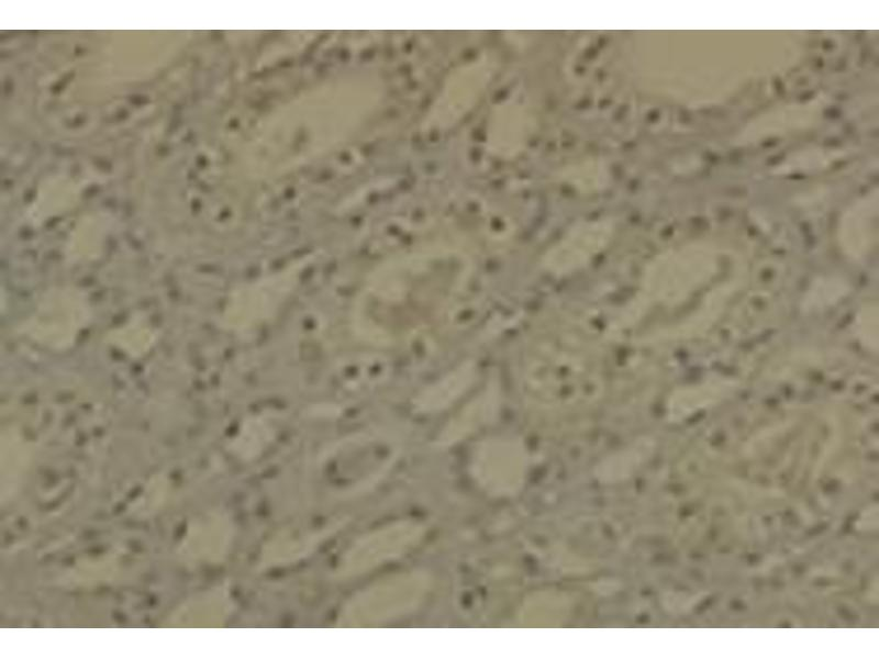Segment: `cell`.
Wrapping results in <instances>:
<instances>
[{
    "instance_id": "cell-1",
    "label": "cell",
    "mask_w": 879,
    "mask_h": 659,
    "mask_svg": "<svg viewBox=\"0 0 879 659\" xmlns=\"http://www.w3.org/2000/svg\"><path fill=\"white\" fill-rule=\"evenodd\" d=\"M525 381L530 391H594L599 372L594 358L580 339L544 338L530 355Z\"/></svg>"
},
{
    "instance_id": "cell-2",
    "label": "cell",
    "mask_w": 879,
    "mask_h": 659,
    "mask_svg": "<svg viewBox=\"0 0 879 659\" xmlns=\"http://www.w3.org/2000/svg\"><path fill=\"white\" fill-rule=\"evenodd\" d=\"M425 589L418 573H399L357 593L344 606L338 618L342 627H361L387 622L411 611Z\"/></svg>"
},
{
    "instance_id": "cell-3",
    "label": "cell",
    "mask_w": 879,
    "mask_h": 659,
    "mask_svg": "<svg viewBox=\"0 0 879 659\" xmlns=\"http://www.w3.org/2000/svg\"><path fill=\"white\" fill-rule=\"evenodd\" d=\"M422 529L414 523L399 522L374 530L353 544L341 559L337 573L352 577L368 571L412 548Z\"/></svg>"
},
{
    "instance_id": "cell-4",
    "label": "cell",
    "mask_w": 879,
    "mask_h": 659,
    "mask_svg": "<svg viewBox=\"0 0 879 659\" xmlns=\"http://www.w3.org/2000/svg\"><path fill=\"white\" fill-rule=\"evenodd\" d=\"M716 270L713 258L689 255L660 261L647 277L652 297L663 302H678L711 278Z\"/></svg>"
},
{
    "instance_id": "cell-5",
    "label": "cell",
    "mask_w": 879,
    "mask_h": 659,
    "mask_svg": "<svg viewBox=\"0 0 879 659\" xmlns=\"http://www.w3.org/2000/svg\"><path fill=\"white\" fill-rule=\"evenodd\" d=\"M605 243L607 233L602 228L578 231L546 255L544 266L554 275L570 273L592 260Z\"/></svg>"
},
{
    "instance_id": "cell-6",
    "label": "cell",
    "mask_w": 879,
    "mask_h": 659,
    "mask_svg": "<svg viewBox=\"0 0 879 659\" xmlns=\"http://www.w3.org/2000/svg\"><path fill=\"white\" fill-rule=\"evenodd\" d=\"M847 286L843 281L823 280L812 286L806 303L809 306H825L833 304L845 295Z\"/></svg>"
},
{
    "instance_id": "cell-7",
    "label": "cell",
    "mask_w": 879,
    "mask_h": 659,
    "mask_svg": "<svg viewBox=\"0 0 879 659\" xmlns=\"http://www.w3.org/2000/svg\"><path fill=\"white\" fill-rule=\"evenodd\" d=\"M857 331L865 345L877 349L878 347V313L877 306H869L863 311L857 320Z\"/></svg>"
}]
</instances>
